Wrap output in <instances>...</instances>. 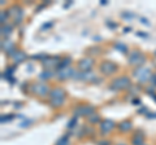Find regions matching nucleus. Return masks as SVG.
Wrapping results in <instances>:
<instances>
[{"instance_id": "nucleus-1", "label": "nucleus", "mask_w": 156, "mask_h": 145, "mask_svg": "<svg viewBox=\"0 0 156 145\" xmlns=\"http://www.w3.org/2000/svg\"><path fill=\"white\" fill-rule=\"evenodd\" d=\"M65 100V91L61 88H56L51 92V105L52 106H61Z\"/></svg>"}, {"instance_id": "nucleus-2", "label": "nucleus", "mask_w": 156, "mask_h": 145, "mask_svg": "<svg viewBox=\"0 0 156 145\" xmlns=\"http://www.w3.org/2000/svg\"><path fill=\"white\" fill-rule=\"evenodd\" d=\"M130 86V79L126 78V76H121V78L113 80V83H112L111 88L112 89H124L126 87Z\"/></svg>"}, {"instance_id": "nucleus-3", "label": "nucleus", "mask_w": 156, "mask_h": 145, "mask_svg": "<svg viewBox=\"0 0 156 145\" xmlns=\"http://www.w3.org/2000/svg\"><path fill=\"white\" fill-rule=\"evenodd\" d=\"M134 75L138 78L139 82H146V80H148L151 79V71L148 69H138V70H135L134 71Z\"/></svg>"}, {"instance_id": "nucleus-4", "label": "nucleus", "mask_w": 156, "mask_h": 145, "mask_svg": "<svg viewBox=\"0 0 156 145\" xmlns=\"http://www.w3.org/2000/svg\"><path fill=\"white\" fill-rule=\"evenodd\" d=\"M144 61H146V57L139 52H133L129 57V62L133 65H142Z\"/></svg>"}, {"instance_id": "nucleus-5", "label": "nucleus", "mask_w": 156, "mask_h": 145, "mask_svg": "<svg viewBox=\"0 0 156 145\" xmlns=\"http://www.w3.org/2000/svg\"><path fill=\"white\" fill-rule=\"evenodd\" d=\"M100 70L103 74H112V72H115L117 70V66L115 64H112V62H103L100 65Z\"/></svg>"}, {"instance_id": "nucleus-6", "label": "nucleus", "mask_w": 156, "mask_h": 145, "mask_svg": "<svg viewBox=\"0 0 156 145\" xmlns=\"http://www.w3.org/2000/svg\"><path fill=\"white\" fill-rule=\"evenodd\" d=\"M94 114V108L92 106H81V108L76 109V117L78 115H92Z\"/></svg>"}, {"instance_id": "nucleus-7", "label": "nucleus", "mask_w": 156, "mask_h": 145, "mask_svg": "<svg viewBox=\"0 0 156 145\" xmlns=\"http://www.w3.org/2000/svg\"><path fill=\"white\" fill-rule=\"evenodd\" d=\"M33 91H34V92H35L37 95H39V96H46V95L48 93V87H47L46 84L37 83V84H34Z\"/></svg>"}, {"instance_id": "nucleus-8", "label": "nucleus", "mask_w": 156, "mask_h": 145, "mask_svg": "<svg viewBox=\"0 0 156 145\" xmlns=\"http://www.w3.org/2000/svg\"><path fill=\"white\" fill-rule=\"evenodd\" d=\"M112 128H113V122H112V120H104V122L101 123V126H100L101 132H104V133L111 131Z\"/></svg>"}, {"instance_id": "nucleus-9", "label": "nucleus", "mask_w": 156, "mask_h": 145, "mask_svg": "<svg viewBox=\"0 0 156 145\" xmlns=\"http://www.w3.org/2000/svg\"><path fill=\"white\" fill-rule=\"evenodd\" d=\"M73 74H74V71H73L72 69H65V70H60L58 71V78L60 79H66L69 78V76H73Z\"/></svg>"}, {"instance_id": "nucleus-10", "label": "nucleus", "mask_w": 156, "mask_h": 145, "mask_svg": "<svg viewBox=\"0 0 156 145\" xmlns=\"http://www.w3.org/2000/svg\"><path fill=\"white\" fill-rule=\"evenodd\" d=\"M92 66V60L91 59H85L80 62V69L81 70H89Z\"/></svg>"}, {"instance_id": "nucleus-11", "label": "nucleus", "mask_w": 156, "mask_h": 145, "mask_svg": "<svg viewBox=\"0 0 156 145\" xmlns=\"http://www.w3.org/2000/svg\"><path fill=\"white\" fill-rule=\"evenodd\" d=\"M58 62V59H56V57H47L46 61H44V65L47 66H53V65H56Z\"/></svg>"}, {"instance_id": "nucleus-12", "label": "nucleus", "mask_w": 156, "mask_h": 145, "mask_svg": "<svg viewBox=\"0 0 156 145\" xmlns=\"http://www.w3.org/2000/svg\"><path fill=\"white\" fill-rule=\"evenodd\" d=\"M80 78H81V79H85V80H91V79L95 78V75L92 74V72L86 71V72H82V74L80 75Z\"/></svg>"}, {"instance_id": "nucleus-13", "label": "nucleus", "mask_w": 156, "mask_h": 145, "mask_svg": "<svg viewBox=\"0 0 156 145\" xmlns=\"http://www.w3.org/2000/svg\"><path fill=\"white\" fill-rule=\"evenodd\" d=\"M130 128H131V123L130 122H124V123L120 124L121 131H128V130H130Z\"/></svg>"}, {"instance_id": "nucleus-14", "label": "nucleus", "mask_w": 156, "mask_h": 145, "mask_svg": "<svg viewBox=\"0 0 156 145\" xmlns=\"http://www.w3.org/2000/svg\"><path fill=\"white\" fill-rule=\"evenodd\" d=\"M25 55H23L22 52H17L16 55H14V61L16 62H20V61H22V60H25Z\"/></svg>"}, {"instance_id": "nucleus-15", "label": "nucleus", "mask_w": 156, "mask_h": 145, "mask_svg": "<svg viewBox=\"0 0 156 145\" xmlns=\"http://www.w3.org/2000/svg\"><path fill=\"white\" fill-rule=\"evenodd\" d=\"M11 31H12V27H11V26H4V25H3V27H2L3 35H9V34H11Z\"/></svg>"}, {"instance_id": "nucleus-16", "label": "nucleus", "mask_w": 156, "mask_h": 145, "mask_svg": "<svg viewBox=\"0 0 156 145\" xmlns=\"http://www.w3.org/2000/svg\"><path fill=\"white\" fill-rule=\"evenodd\" d=\"M68 144H69V140H68V136H62V137L57 141V145H68Z\"/></svg>"}, {"instance_id": "nucleus-17", "label": "nucleus", "mask_w": 156, "mask_h": 145, "mask_svg": "<svg viewBox=\"0 0 156 145\" xmlns=\"http://www.w3.org/2000/svg\"><path fill=\"white\" fill-rule=\"evenodd\" d=\"M116 48H117V49H119V51H121V52H126V51H128V48H126V46H124V44H121V43H120V44H116Z\"/></svg>"}, {"instance_id": "nucleus-18", "label": "nucleus", "mask_w": 156, "mask_h": 145, "mask_svg": "<svg viewBox=\"0 0 156 145\" xmlns=\"http://www.w3.org/2000/svg\"><path fill=\"white\" fill-rule=\"evenodd\" d=\"M133 144H134V145H140V144H142V137H140V136H136V137H134V140H133Z\"/></svg>"}, {"instance_id": "nucleus-19", "label": "nucleus", "mask_w": 156, "mask_h": 145, "mask_svg": "<svg viewBox=\"0 0 156 145\" xmlns=\"http://www.w3.org/2000/svg\"><path fill=\"white\" fill-rule=\"evenodd\" d=\"M76 122H77V117L74 115V117L72 118V120L69 122V124H68V127H69V128H73V127H74V124H76Z\"/></svg>"}, {"instance_id": "nucleus-20", "label": "nucleus", "mask_w": 156, "mask_h": 145, "mask_svg": "<svg viewBox=\"0 0 156 145\" xmlns=\"http://www.w3.org/2000/svg\"><path fill=\"white\" fill-rule=\"evenodd\" d=\"M90 120H91V122H96V120H99V117H98V115H96V117H91V115H90Z\"/></svg>"}, {"instance_id": "nucleus-21", "label": "nucleus", "mask_w": 156, "mask_h": 145, "mask_svg": "<svg viewBox=\"0 0 156 145\" xmlns=\"http://www.w3.org/2000/svg\"><path fill=\"white\" fill-rule=\"evenodd\" d=\"M140 21H142V23H144V25H147V26H150V22L146 20V18H140Z\"/></svg>"}, {"instance_id": "nucleus-22", "label": "nucleus", "mask_w": 156, "mask_h": 145, "mask_svg": "<svg viewBox=\"0 0 156 145\" xmlns=\"http://www.w3.org/2000/svg\"><path fill=\"white\" fill-rule=\"evenodd\" d=\"M4 18H7V14L3 12V13H2V22H3V25H4Z\"/></svg>"}, {"instance_id": "nucleus-23", "label": "nucleus", "mask_w": 156, "mask_h": 145, "mask_svg": "<svg viewBox=\"0 0 156 145\" xmlns=\"http://www.w3.org/2000/svg\"><path fill=\"white\" fill-rule=\"evenodd\" d=\"M122 17H129V18H133L134 16H133V14H126V13H124V14H122Z\"/></svg>"}, {"instance_id": "nucleus-24", "label": "nucleus", "mask_w": 156, "mask_h": 145, "mask_svg": "<svg viewBox=\"0 0 156 145\" xmlns=\"http://www.w3.org/2000/svg\"><path fill=\"white\" fill-rule=\"evenodd\" d=\"M151 79H152V82H154V86H156V75H152Z\"/></svg>"}]
</instances>
